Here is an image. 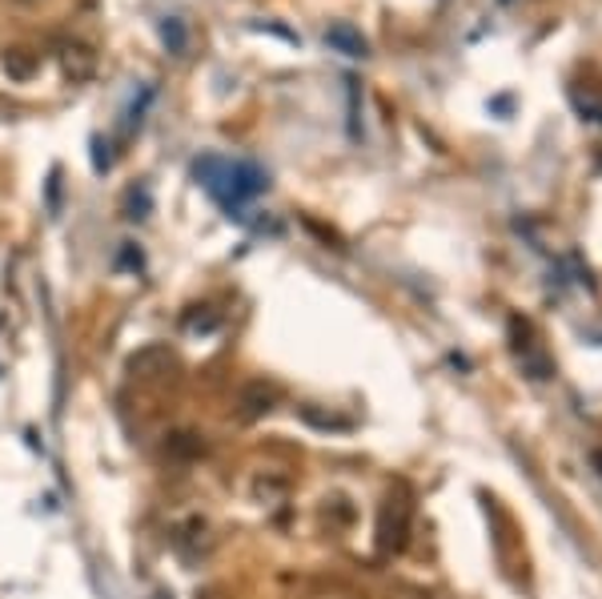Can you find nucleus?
I'll return each mask as SVG.
<instances>
[{
  "instance_id": "obj_5",
  "label": "nucleus",
  "mask_w": 602,
  "mask_h": 599,
  "mask_svg": "<svg viewBox=\"0 0 602 599\" xmlns=\"http://www.w3.org/2000/svg\"><path fill=\"white\" fill-rule=\"evenodd\" d=\"M61 69L73 85H81V81H88V77L97 73V52L88 49V45H81V40H64L61 45Z\"/></svg>"
},
{
  "instance_id": "obj_2",
  "label": "nucleus",
  "mask_w": 602,
  "mask_h": 599,
  "mask_svg": "<svg viewBox=\"0 0 602 599\" xmlns=\"http://www.w3.org/2000/svg\"><path fill=\"white\" fill-rule=\"evenodd\" d=\"M410 524H414V500H410V488L406 483H393L386 503H381V512H378V551L381 555H393V551L406 548Z\"/></svg>"
},
{
  "instance_id": "obj_9",
  "label": "nucleus",
  "mask_w": 602,
  "mask_h": 599,
  "mask_svg": "<svg viewBox=\"0 0 602 599\" xmlns=\"http://www.w3.org/2000/svg\"><path fill=\"white\" fill-rule=\"evenodd\" d=\"M285 488H290V483H285V479H278V474H258V479H253V495H258V500H265V503H270L273 495H282Z\"/></svg>"
},
{
  "instance_id": "obj_3",
  "label": "nucleus",
  "mask_w": 602,
  "mask_h": 599,
  "mask_svg": "<svg viewBox=\"0 0 602 599\" xmlns=\"http://www.w3.org/2000/svg\"><path fill=\"white\" fill-rule=\"evenodd\" d=\"M278 402H282V387H278V383H265V378H253V383H246L241 395H237V419H241V423H258Z\"/></svg>"
},
{
  "instance_id": "obj_6",
  "label": "nucleus",
  "mask_w": 602,
  "mask_h": 599,
  "mask_svg": "<svg viewBox=\"0 0 602 599\" xmlns=\"http://www.w3.org/2000/svg\"><path fill=\"white\" fill-rule=\"evenodd\" d=\"M0 64H4V73L13 77V81H33L40 69V57L33 49H25V45H9L4 57H0Z\"/></svg>"
},
{
  "instance_id": "obj_10",
  "label": "nucleus",
  "mask_w": 602,
  "mask_h": 599,
  "mask_svg": "<svg viewBox=\"0 0 602 599\" xmlns=\"http://www.w3.org/2000/svg\"><path fill=\"white\" fill-rule=\"evenodd\" d=\"M161 37L169 40L173 52H181V49H185V28H181V21H165V25H161Z\"/></svg>"
},
{
  "instance_id": "obj_12",
  "label": "nucleus",
  "mask_w": 602,
  "mask_h": 599,
  "mask_svg": "<svg viewBox=\"0 0 602 599\" xmlns=\"http://www.w3.org/2000/svg\"><path fill=\"white\" fill-rule=\"evenodd\" d=\"M13 4H40V0H13Z\"/></svg>"
},
{
  "instance_id": "obj_7",
  "label": "nucleus",
  "mask_w": 602,
  "mask_h": 599,
  "mask_svg": "<svg viewBox=\"0 0 602 599\" xmlns=\"http://www.w3.org/2000/svg\"><path fill=\"white\" fill-rule=\"evenodd\" d=\"M165 455H169L173 462H193L205 455V443H201L197 431H173V435L165 438Z\"/></svg>"
},
{
  "instance_id": "obj_11",
  "label": "nucleus",
  "mask_w": 602,
  "mask_h": 599,
  "mask_svg": "<svg viewBox=\"0 0 602 599\" xmlns=\"http://www.w3.org/2000/svg\"><path fill=\"white\" fill-rule=\"evenodd\" d=\"M197 599H225V591H222V587H205V591H201Z\"/></svg>"
},
{
  "instance_id": "obj_13",
  "label": "nucleus",
  "mask_w": 602,
  "mask_h": 599,
  "mask_svg": "<svg viewBox=\"0 0 602 599\" xmlns=\"http://www.w3.org/2000/svg\"><path fill=\"white\" fill-rule=\"evenodd\" d=\"M157 599H173V596H165V591H161V596H157Z\"/></svg>"
},
{
  "instance_id": "obj_1",
  "label": "nucleus",
  "mask_w": 602,
  "mask_h": 599,
  "mask_svg": "<svg viewBox=\"0 0 602 599\" xmlns=\"http://www.w3.org/2000/svg\"><path fill=\"white\" fill-rule=\"evenodd\" d=\"M197 177H205V186H210L225 205H237V201H246L265 189V174L249 162H217V157H210V162L197 165Z\"/></svg>"
},
{
  "instance_id": "obj_4",
  "label": "nucleus",
  "mask_w": 602,
  "mask_h": 599,
  "mask_svg": "<svg viewBox=\"0 0 602 599\" xmlns=\"http://www.w3.org/2000/svg\"><path fill=\"white\" fill-rule=\"evenodd\" d=\"M173 366H177V354H173L165 342H149V347H141L129 359V375L133 378H161L169 375Z\"/></svg>"
},
{
  "instance_id": "obj_8",
  "label": "nucleus",
  "mask_w": 602,
  "mask_h": 599,
  "mask_svg": "<svg viewBox=\"0 0 602 599\" xmlns=\"http://www.w3.org/2000/svg\"><path fill=\"white\" fill-rule=\"evenodd\" d=\"M326 40H330L338 52H345V57H366V52H369L366 37H362L357 28H350V25H330V28H326Z\"/></svg>"
}]
</instances>
